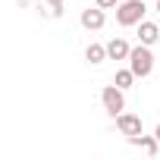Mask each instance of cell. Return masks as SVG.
Segmentation results:
<instances>
[{
	"label": "cell",
	"instance_id": "11",
	"mask_svg": "<svg viewBox=\"0 0 160 160\" xmlns=\"http://www.w3.org/2000/svg\"><path fill=\"white\" fill-rule=\"evenodd\" d=\"M50 3V16L57 19V16H63V7H66V0H47Z\"/></svg>",
	"mask_w": 160,
	"mask_h": 160
},
{
	"label": "cell",
	"instance_id": "14",
	"mask_svg": "<svg viewBox=\"0 0 160 160\" xmlns=\"http://www.w3.org/2000/svg\"><path fill=\"white\" fill-rule=\"evenodd\" d=\"M157 16H160V0H157Z\"/></svg>",
	"mask_w": 160,
	"mask_h": 160
},
{
	"label": "cell",
	"instance_id": "9",
	"mask_svg": "<svg viewBox=\"0 0 160 160\" xmlns=\"http://www.w3.org/2000/svg\"><path fill=\"white\" fill-rule=\"evenodd\" d=\"M85 60H88L91 66L104 63V60H107V44H88V47H85Z\"/></svg>",
	"mask_w": 160,
	"mask_h": 160
},
{
	"label": "cell",
	"instance_id": "6",
	"mask_svg": "<svg viewBox=\"0 0 160 160\" xmlns=\"http://www.w3.org/2000/svg\"><path fill=\"white\" fill-rule=\"evenodd\" d=\"M116 129H119L126 138H129V135H138V132H141V116H135V113H126V110H122V113L116 116Z\"/></svg>",
	"mask_w": 160,
	"mask_h": 160
},
{
	"label": "cell",
	"instance_id": "1",
	"mask_svg": "<svg viewBox=\"0 0 160 160\" xmlns=\"http://www.w3.org/2000/svg\"><path fill=\"white\" fill-rule=\"evenodd\" d=\"M129 69L135 72V78H148L154 72V53L148 44H138L129 50Z\"/></svg>",
	"mask_w": 160,
	"mask_h": 160
},
{
	"label": "cell",
	"instance_id": "8",
	"mask_svg": "<svg viewBox=\"0 0 160 160\" xmlns=\"http://www.w3.org/2000/svg\"><path fill=\"white\" fill-rule=\"evenodd\" d=\"M129 44L122 41V38H113V41H107V60H129Z\"/></svg>",
	"mask_w": 160,
	"mask_h": 160
},
{
	"label": "cell",
	"instance_id": "3",
	"mask_svg": "<svg viewBox=\"0 0 160 160\" xmlns=\"http://www.w3.org/2000/svg\"><path fill=\"white\" fill-rule=\"evenodd\" d=\"M101 104H104V110L116 119V116L126 110V94H122V88H119V85H107V88L101 91Z\"/></svg>",
	"mask_w": 160,
	"mask_h": 160
},
{
	"label": "cell",
	"instance_id": "10",
	"mask_svg": "<svg viewBox=\"0 0 160 160\" xmlns=\"http://www.w3.org/2000/svg\"><path fill=\"white\" fill-rule=\"evenodd\" d=\"M132 82H135V72H132V69H116L113 85H119V88L126 91V88H132Z\"/></svg>",
	"mask_w": 160,
	"mask_h": 160
},
{
	"label": "cell",
	"instance_id": "2",
	"mask_svg": "<svg viewBox=\"0 0 160 160\" xmlns=\"http://www.w3.org/2000/svg\"><path fill=\"white\" fill-rule=\"evenodd\" d=\"M144 0H119L116 3V22L122 25V28H129V25H138L141 19H144Z\"/></svg>",
	"mask_w": 160,
	"mask_h": 160
},
{
	"label": "cell",
	"instance_id": "4",
	"mask_svg": "<svg viewBox=\"0 0 160 160\" xmlns=\"http://www.w3.org/2000/svg\"><path fill=\"white\" fill-rule=\"evenodd\" d=\"M78 22H82L88 32H101V28H104V22H107V16H104V10H101V7H88V10H82Z\"/></svg>",
	"mask_w": 160,
	"mask_h": 160
},
{
	"label": "cell",
	"instance_id": "13",
	"mask_svg": "<svg viewBox=\"0 0 160 160\" xmlns=\"http://www.w3.org/2000/svg\"><path fill=\"white\" fill-rule=\"evenodd\" d=\"M154 135H157V141H160V126H157V129H154Z\"/></svg>",
	"mask_w": 160,
	"mask_h": 160
},
{
	"label": "cell",
	"instance_id": "5",
	"mask_svg": "<svg viewBox=\"0 0 160 160\" xmlns=\"http://www.w3.org/2000/svg\"><path fill=\"white\" fill-rule=\"evenodd\" d=\"M160 41V25L157 22H148V19H141L138 22V44H148V47H154Z\"/></svg>",
	"mask_w": 160,
	"mask_h": 160
},
{
	"label": "cell",
	"instance_id": "12",
	"mask_svg": "<svg viewBox=\"0 0 160 160\" xmlns=\"http://www.w3.org/2000/svg\"><path fill=\"white\" fill-rule=\"evenodd\" d=\"M116 3H119V0H98V7H101V10H113Z\"/></svg>",
	"mask_w": 160,
	"mask_h": 160
},
{
	"label": "cell",
	"instance_id": "7",
	"mask_svg": "<svg viewBox=\"0 0 160 160\" xmlns=\"http://www.w3.org/2000/svg\"><path fill=\"white\" fill-rule=\"evenodd\" d=\"M129 144H132V148H141V151H144V154H151V157L160 151L157 135H141V132H138V135H129Z\"/></svg>",
	"mask_w": 160,
	"mask_h": 160
}]
</instances>
